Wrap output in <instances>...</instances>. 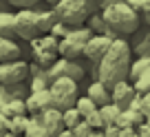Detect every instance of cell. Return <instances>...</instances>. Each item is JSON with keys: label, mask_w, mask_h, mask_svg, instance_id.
I'll return each instance as SVG.
<instances>
[{"label": "cell", "mask_w": 150, "mask_h": 137, "mask_svg": "<svg viewBox=\"0 0 150 137\" xmlns=\"http://www.w3.org/2000/svg\"><path fill=\"white\" fill-rule=\"evenodd\" d=\"M16 35L22 40H29V42L35 40L38 35H42L35 7L33 9H18L16 11Z\"/></svg>", "instance_id": "7"}, {"label": "cell", "mask_w": 150, "mask_h": 137, "mask_svg": "<svg viewBox=\"0 0 150 137\" xmlns=\"http://www.w3.org/2000/svg\"><path fill=\"white\" fill-rule=\"evenodd\" d=\"M137 91L132 86V82L128 80H122L117 84H112V91H110V97H112V104H117L122 111H128L132 106V102L137 99Z\"/></svg>", "instance_id": "11"}, {"label": "cell", "mask_w": 150, "mask_h": 137, "mask_svg": "<svg viewBox=\"0 0 150 137\" xmlns=\"http://www.w3.org/2000/svg\"><path fill=\"white\" fill-rule=\"evenodd\" d=\"M62 122H64V128L73 131V128L82 122V115L77 113V109H75V106H71V109H64V111H62Z\"/></svg>", "instance_id": "22"}, {"label": "cell", "mask_w": 150, "mask_h": 137, "mask_svg": "<svg viewBox=\"0 0 150 137\" xmlns=\"http://www.w3.org/2000/svg\"><path fill=\"white\" fill-rule=\"evenodd\" d=\"M132 86H135V91H137L139 95L150 93V69H146V71L141 73V75L137 77L135 82H132Z\"/></svg>", "instance_id": "23"}, {"label": "cell", "mask_w": 150, "mask_h": 137, "mask_svg": "<svg viewBox=\"0 0 150 137\" xmlns=\"http://www.w3.org/2000/svg\"><path fill=\"white\" fill-rule=\"evenodd\" d=\"M141 104H144V111H146V113H150V93L141 95Z\"/></svg>", "instance_id": "28"}, {"label": "cell", "mask_w": 150, "mask_h": 137, "mask_svg": "<svg viewBox=\"0 0 150 137\" xmlns=\"http://www.w3.org/2000/svg\"><path fill=\"white\" fill-rule=\"evenodd\" d=\"M86 124H88V126L91 128H99V126H104V124H102V117H99V111H95V113L93 115H88V117H86Z\"/></svg>", "instance_id": "27"}, {"label": "cell", "mask_w": 150, "mask_h": 137, "mask_svg": "<svg viewBox=\"0 0 150 137\" xmlns=\"http://www.w3.org/2000/svg\"><path fill=\"white\" fill-rule=\"evenodd\" d=\"M112 40H115V35H104V33H99V35H91V40L86 42L82 55H84L86 60H91V62L97 64V62L106 55V51L110 49Z\"/></svg>", "instance_id": "10"}, {"label": "cell", "mask_w": 150, "mask_h": 137, "mask_svg": "<svg viewBox=\"0 0 150 137\" xmlns=\"http://www.w3.org/2000/svg\"><path fill=\"white\" fill-rule=\"evenodd\" d=\"M99 117H102V124H112V122H117L119 119V115H122V109H119L117 104H104V106H99Z\"/></svg>", "instance_id": "18"}, {"label": "cell", "mask_w": 150, "mask_h": 137, "mask_svg": "<svg viewBox=\"0 0 150 137\" xmlns=\"http://www.w3.org/2000/svg\"><path fill=\"white\" fill-rule=\"evenodd\" d=\"M88 133H91V126L86 122H80L73 128V137H88Z\"/></svg>", "instance_id": "26"}, {"label": "cell", "mask_w": 150, "mask_h": 137, "mask_svg": "<svg viewBox=\"0 0 150 137\" xmlns=\"http://www.w3.org/2000/svg\"><path fill=\"white\" fill-rule=\"evenodd\" d=\"M24 106H27L29 113H44V111L53 109V97H51V93H49V89L35 91V93H31L27 97Z\"/></svg>", "instance_id": "12"}, {"label": "cell", "mask_w": 150, "mask_h": 137, "mask_svg": "<svg viewBox=\"0 0 150 137\" xmlns=\"http://www.w3.org/2000/svg\"><path fill=\"white\" fill-rule=\"evenodd\" d=\"M102 18L112 33H135L141 24L139 13L126 0H115V2L106 5L102 9Z\"/></svg>", "instance_id": "2"}, {"label": "cell", "mask_w": 150, "mask_h": 137, "mask_svg": "<svg viewBox=\"0 0 150 137\" xmlns=\"http://www.w3.org/2000/svg\"><path fill=\"white\" fill-rule=\"evenodd\" d=\"M16 35V13L0 11V38H13Z\"/></svg>", "instance_id": "16"}, {"label": "cell", "mask_w": 150, "mask_h": 137, "mask_svg": "<svg viewBox=\"0 0 150 137\" xmlns=\"http://www.w3.org/2000/svg\"><path fill=\"white\" fill-rule=\"evenodd\" d=\"M49 80H57V77H71V80H82L84 77V66L77 64V60H66V57H60L55 60L51 66L47 69Z\"/></svg>", "instance_id": "8"}, {"label": "cell", "mask_w": 150, "mask_h": 137, "mask_svg": "<svg viewBox=\"0 0 150 137\" xmlns=\"http://www.w3.org/2000/svg\"><path fill=\"white\" fill-rule=\"evenodd\" d=\"M20 60V47L13 38H0V64L2 62Z\"/></svg>", "instance_id": "15"}, {"label": "cell", "mask_w": 150, "mask_h": 137, "mask_svg": "<svg viewBox=\"0 0 150 137\" xmlns=\"http://www.w3.org/2000/svg\"><path fill=\"white\" fill-rule=\"evenodd\" d=\"M53 9L60 22L69 27H82L93 11V0H57Z\"/></svg>", "instance_id": "3"}, {"label": "cell", "mask_w": 150, "mask_h": 137, "mask_svg": "<svg viewBox=\"0 0 150 137\" xmlns=\"http://www.w3.org/2000/svg\"><path fill=\"white\" fill-rule=\"evenodd\" d=\"M29 73V64L24 60H11V62H2L0 64V84L2 86H13L27 77Z\"/></svg>", "instance_id": "9"}, {"label": "cell", "mask_w": 150, "mask_h": 137, "mask_svg": "<svg viewBox=\"0 0 150 137\" xmlns=\"http://www.w3.org/2000/svg\"><path fill=\"white\" fill-rule=\"evenodd\" d=\"M42 2H47L49 7H53V5H55V2H57V0H42Z\"/></svg>", "instance_id": "30"}, {"label": "cell", "mask_w": 150, "mask_h": 137, "mask_svg": "<svg viewBox=\"0 0 150 137\" xmlns=\"http://www.w3.org/2000/svg\"><path fill=\"white\" fill-rule=\"evenodd\" d=\"M86 95H88V97L93 99L95 104H97V109L110 102V93H108V86L104 84V82H99V80H95V82H91V84H88V91H86Z\"/></svg>", "instance_id": "14"}, {"label": "cell", "mask_w": 150, "mask_h": 137, "mask_svg": "<svg viewBox=\"0 0 150 137\" xmlns=\"http://www.w3.org/2000/svg\"><path fill=\"white\" fill-rule=\"evenodd\" d=\"M146 69H150V55H139L137 60H132V62H130V71H128L130 82H135L137 77L146 71Z\"/></svg>", "instance_id": "19"}, {"label": "cell", "mask_w": 150, "mask_h": 137, "mask_svg": "<svg viewBox=\"0 0 150 137\" xmlns=\"http://www.w3.org/2000/svg\"><path fill=\"white\" fill-rule=\"evenodd\" d=\"M49 93L53 97V106L55 109H60V111L71 109L77 102V82L71 80V77H57V80L51 82Z\"/></svg>", "instance_id": "5"}, {"label": "cell", "mask_w": 150, "mask_h": 137, "mask_svg": "<svg viewBox=\"0 0 150 137\" xmlns=\"http://www.w3.org/2000/svg\"><path fill=\"white\" fill-rule=\"evenodd\" d=\"M130 62H132V47L128 44V40L115 38L106 55L97 62V80L104 82L106 86L128 80Z\"/></svg>", "instance_id": "1"}, {"label": "cell", "mask_w": 150, "mask_h": 137, "mask_svg": "<svg viewBox=\"0 0 150 137\" xmlns=\"http://www.w3.org/2000/svg\"><path fill=\"white\" fill-rule=\"evenodd\" d=\"M40 124L49 135H60L64 131V122H62V111L60 109H49L44 113H40Z\"/></svg>", "instance_id": "13"}, {"label": "cell", "mask_w": 150, "mask_h": 137, "mask_svg": "<svg viewBox=\"0 0 150 137\" xmlns=\"http://www.w3.org/2000/svg\"><path fill=\"white\" fill-rule=\"evenodd\" d=\"M7 2L13 5V7H18V9H33L40 0H7Z\"/></svg>", "instance_id": "25"}, {"label": "cell", "mask_w": 150, "mask_h": 137, "mask_svg": "<svg viewBox=\"0 0 150 137\" xmlns=\"http://www.w3.org/2000/svg\"><path fill=\"white\" fill-rule=\"evenodd\" d=\"M93 31L88 27H73L64 38L57 44V51H60V57H66V60H77V57L84 53L86 42L91 40Z\"/></svg>", "instance_id": "4"}, {"label": "cell", "mask_w": 150, "mask_h": 137, "mask_svg": "<svg viewBox=\"0 0 150 137\" xmlns=\"http://www.w3.org/2000/svg\"><path fill=\"white\" fill-rule=\"evenodd\" d=\"M38 11V18H40V29L42 33H49L53 29V24L57 22V13L53 7H47V9H35Z\"/></svg>", "instance_id": "17"}, {"label": "cell", "mask_w": 150, "mask_h": 137, "mask_svg": "<svg viewBox=\"0 0 150 137\" xmlns=\"http://www.w3.org/2000/svg\"><path fill=\"white\" fill-rule=\"evenodd\" d=\"M130 7H135V11L139 13V20L144 24H150V0H126Z\"/></svg>", "instance_id": "20"}, {"label": "cell", "mask_w": 150, "mask_h": 137, "mask_svg": "<svg viewBox=\"0 0 150 137\" xmlns=\"http://www.w3.org/2000/svg\"><path fill=\"white\" fill-rule=\"evenodd\" d=\"M71 29H73V27H69V24H64V22H60V20H57V22L53 24V29H51V31H49V33H51L53 38L62 40V38H64V35H66V33L71 31Z\"/></svg>", "instance_id": "24"}, {"label": "cell", "mask_w": 150, "mask_h": 137, "mask_svg": "<svg viewBox=\"0 0 150 137\" xmlns=\"http://www.w3.org/2000/svg\"><path fill=\"white\" fill-rule=\"evenodd\" d=\"M5 128H7V119H5V117H0V133L5 131Z\"/></svg>", "instance_id": "29"}, {"label": "cell", "mask_w": 150, "mask_h": 137, "mask_svg": "<svg viewBox=\"0 0 150 137\" xmlns=\"http://www.w3.org/2000/svg\"><path fill=\"white\" fill-rule=\"evenodd\" d=\"M75 109H77V113H80L82 117H88V115H93L95 111H97V104H95L88 95H84V97H77Z\"/></svg>", "instance_id": "21"}, {"label": "cell", "mask_w": 150, "mask_h": 137, "mask_svg": "<svg viewBox=\"0 0 150 137\" xmlns=\"http://www.w3.org/2000/svg\"><path fill=\"white\" fill-rule=\"evenodd\" d=\"M57 44H60V40L53 38L51 33H42L35 40H31V51H33V57H35V64L49 69L57 60V55H60Z\"/></svg>", "instance_id": "6"}]
</instances>
